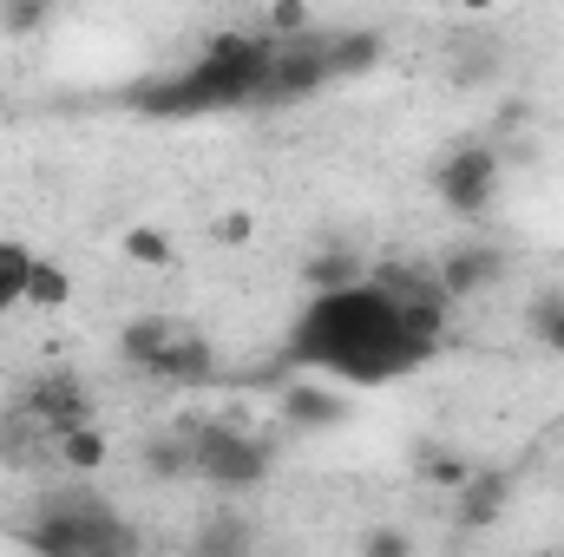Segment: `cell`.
Masks as SVG:
<instances>
[{
	"mask_svg": "<svg viewBox=\"0 0 564 557\" xmlns=\"http://www.w3.org/2000/svg\"><path fill=\"white\" fill-rule=\"evenodd\" d=\"M453 7H466V13H492V7H506V0H453Z\"/></svg>",
	"mask_w": 564,
	"mask_h": 557,
	"instance_id": "484cf974",
	"label": "cell"
},
{
	"mask_svg": "<svg viewBox=\"0 0 564 557\" xmlns=\"http://www.w3.org/2000/svg\"><path fill=\"white\" fill-rule=\"evenodd\" d=\"M26 270H33V250L13 243V237H0V315L26 302Z\"/></svg>",
	"mask_w": 564,
	"mask_h": 557,
	"instance_id": "d6986e66",
	"label": "cell"
},
{
	"mask_svg": "<svg viewBox=\"0 0 564 557\" xmlns=\"http://www.w3.org/2000/svg\"><path fill=\"white\" fill-rule=\"evenodd\" d=\"M282 419L302 426V433H322V426H341V419H348V401H341L335 381L322 374V381H302V387L282 394Z\"/></svg>",
	"mask_w": 564,
	"mask_h": 557,
	"instance_id": "30bf717a",
	"label": "cell"
},
{
	"mask_svg": "<svg viewBox=\"0 0 564 557\" xmlns=\"http://www.w3.org/2000/svg\"><path fill=\"white\" fill-rule=\"evenodd\" d=\"M381 59H388V40L375 26H348V33L328 40V86L335 79H368Z\"/></svg>",
	"mask_w": 564,
	"mask_h": 557,
	"instance_id": "8fae6325",
	"label": "cell"
},
{
	"mask_svg": "<svg viewBox=\"0 0 564 557\" xmlns=\"http://www.w3.org/2000/svg\"><path fill=\"white\" fill-rule=\"evenodd\" d=\"M440 354V341L408 321V302L388 295L381 282H348V288H322L308 295V308L289 328V361L348 387H381V381H408Z\"/></svg>",
	"mask_w": 564,
	"mask_h": 557,
	"instance_id": "6da1fadb",
	"label": "cell"
},
{
	"mask_svg": "<svg viewBox=\"0 0 564 557\" xmlns=\"http://www.w3.org/2000/svg\"><path fill=\"white\" fill-rule=\"evenodd\" d=\"M506 505H512V479L492 472V466H473L466 485H459V525L466 532H486V525L506 518Z\"/></svg>",
	"mask_w": 564,
	"mask_h": 557,
	"instance_id": "9c48e42d",
	"label": "cell"
},
{
	"mask_svg": "<svg viewBox=\"0 0 564 557\" xmlns=\"http://www.w3.org/2000/svg\"><path fill=\"white\" fill-rule=\"evenodd\" d=\"M171 335H177V321H171V315H132V321L119 328V354L144 374V368H151V354H158Z\"/></svg>",
	"mask_w": 564,
	"mask_h": 557,
	"instance_id": "5bb4252c",
	"label": "cell"
},
{
	"mask_svg": "<svg viewBox=\"0 0 564 557\" xmlns=\"http://www.w3.org/2000/svg\"><path fill=\"white\" fill-rule=\"evenodd\" d=\"M191 439H197V472H204L210 485L250 492V485L270 479V446H263V439H250V433H237V426H197Z\"/></svg>",
	"mask_w": 564,
	"mask_h": 557,
	"instance_id": "5b68a950",
	"label": "cell"
},
{
	"mask_svg": "<svg viewBox=\"0 0 564 557\" xmlns=\"http://www.w3.org/2000/svg\"><path fill=\"white\" fill-rule=\"evenodd\" d=\"M33 551L53 557H119L139 551V532L106 512V499H46V512L20 532Z\"/></svg>",
	"mask_w": 564,
	"mask_h": 557,
	"instance_id": "3957f363",
	"label": "cell"
},
{
	"mask_svg": "<svg viewBox=\"0 0 564 557\" xmlns=\"http://www.w3.org/2000/svg\"><path fill=\"white\" fill-rule=\"evenodd\" d=\"M433 276H440V295H446V302H466V295H479L486 282H499V256H492L486 243H473V250H453Z\"/></svg>",
	"mask_w": 564,
	"mask_h": 557,
	"instance_id": "7c38bea8",
	"label": "cell"
},
{
	"mask_svg": "<svg viewBox=\"0 0 564 557\" xmlns=\"http://www.w3.org/2000/svg\"><path fill=\"white\" fill-rule=\"evenodd\" d=\"M361 551H368V557H408V551H414V538L381 525V532H368V538H361Z\"/></svg>",
	"mask_w": 564,
	"mask_h": 557,
	"instance_id": "d4e9b609",
	"label": "cell"
},
{
	"mask_svg": "<svg viewBox=\"0 0 564 557\" xmlns=\"http://www.w3.org/2000/svg\"><path fill=\"white\" fill-rule=\"evenodd\" d=\"M276 59V33H210L204 59L164 79H144L126 92V106L144 119H204V112H250L257 86Z\"/></svg>",
	"mask_w": 564,
	"mask_h": 557,
	"instance_id": "7a4b0ae2",
	"label": "cell"
},
{
	"mask_svg": "<svg viewBox=\"0 0 564 557\" xmlns=\"http://www.w3.org/2000/svg\"><path fill=\"white\" fill-rule=\"evenodd\" d=\"M151 381H171V387H204L210 374H217V348L204 341V335H171L158 354H151V368H144Z\"/></svg>",
	"mask_w": 564,
	"mask_h": 557,
	"instance_id": "ba28073f",
	"label": "cell"
},
{
	"mask_svg": "<svg viewBox=\"0 0 564 557\" xmlns=\"http://www.w3.org/2000/svg\"><path fill=\"white\" fill-rule=\"evenodd\" d=\"M308 20H315L308 0H270V33H276V40H302Z\"/></svg>",
	"mask_w": 564,
	"mask_h": 557,
	"instance_id": "603a6c76",
	"label": "cell"
},
{
	"mask_svg": "<svg viewBox=\"0 0 564 557\" xmlns=\"http://www.w3.org/2000/svg\"><path fill=\"white\" fill-rule=\"evenodd\" d=\"M144 472L151 479H184V472H197V439L184 433V439H151L144 446Z\"/></svg>",
	"mask_w": 564,
	"mask_h": 557,
	"instance_id": "ac0fdd59",
	"label": "cell"
},
{
	"mask_svg": "<svg viewBox=\"0 0 564 557\" xmlns=\"http://www.w3.org/2000/svg\"><path fill=\"white\" fill-rule=\"evenodd\" d=\"M46 20H53V0H0V33H13V40L40 33Z\"/></svg>",
	"mask_w": 564,
	"mask_h": 557,
	"instance_id": "44dd1931",
	"label": "cell"
},
{
	"mask_svg": "<svg viewBox=\"0 0 564 557\" xmlns=\"http://www.w3.org/2000/svg\"><path fill=\"white\" fill-rule=\"evenodd\" d=\"M210 237L230 243V250H243V243H257V217H250V210H224V217L210 223Z\"/></svg>",
	"mask_w": 564,
	"mask_h": 557,
	"instance_id": "cb8c5ba5",
	"label": "cell"
},
{
	"mask_svg": "<svg viewBox=\"0 0 564 557\" xmlns=\"http://www.w3.org/2000/svg\"><path fill=\"white\" fill-rule=\"evenodd\" d=\"M525 321H532L539 348H545V354H558V361H564V295H558V288H552V295H539V302L525 308Z\"/></svg>",
	"mask_w": 564,
	"mask_h": 557,
	"instance_id": "ffe728a7",
	"label": "cell"
},
{
	"mask_svg": "<svg viewBox=\"0 0 564 557\" xmlns=\"http://www.w3.org/2000/svg\"><path fill=\"white\" fill-rule=\"evenodd\" d=\"M368 276V263L348 250V243H328V250H315L308 263H302V288L308 295H322V288H348V282Z\"/></svg>",
	"mask_w": 564,
	"mask_h": 557,
	"instance_id": "4fadbf2b",
	"label": "cell"
},
{
	"mask_svg": "<svg viewBox=\"0 0 564 557\" xmlns=\"http://www.w3.org/2000/svg\"><path fill=\"white\" fill-rule=\"evenodd\" d=\"M499 177H506V157H499V144H486V139L453 144V151L440 157V171H433L440 204H446L453 217H486L492 197H499Z\"/></svg>",
	"mask_w": 564,
	"mask_h": 557,
	"instance_id": "277c9868",
	"label": "cell"
},
{
	"mask_svg": "<svg viewBox=\"0 0 564 557\" xmlns=\"http://www.w3.org/2000/svg\"><path fill=\"white\" fill-rule=\"evenodd\" d=\"M59 459H66L73 472H99V466L112 459V439H106L93 419H79V426H66V433H59Z\"/></svg>",
	"mask_w": 564,
	"mask_h": 557,
	"instance_id": "2e32d148",
	"label": "cell"
},
{
	"mask_svg": "<svg viewBox=\"0 0 564 557\" xmlns=\"http://www.w3.org/2000/svg\"><path fill=\"white\" fill-rule=\"evenodd\" d=\"M328 86V40H276V59H270V73H263V86H257V106L270 112V106H302V99H315Z\"/></svg>",
	"mask_w": 564,
	"mask_h": 557,
	"instance_id": "8992f818",
	"label": "cell"
},
{
	"mask_svg": "<svg viewBox=\"0 0 564 557\" xmlns=\"http://www.w3.org/2000/svg\"><path fill=\"white\" fill-rule=\"evenodd\" d=\"M20 407L40 419L53 439H59L66 426H79V419H93V401H86V381H79V374H46V381H33V387L20 394Z\"/></svg>",
	"mask_w": 564,
	"mask_h": 557,
	"instance_id": "52a82bcc",
	"label": "cell"
},
{
	"mask_svg": "<svg viewBox=\"0 0 564 557\" xmlns=\"http://www.w3.org/2000/svg\"><path fill=\"white\" fill-rule=\"evenodd\" d=\"M119 250H126V263H139V270H171V263H177V243H171L158 223H126Z\"/></svg>",
	"mask_w": 564,
	"mask_h": 557,
	"instance_id": "e0dca14e",
	"label": "cell"
},
{
	"mask_svg": "<svg viewBox=\"0 0 564 557\" xmlns=\"http://www.w3.org/2000/svg\"><path fill=\"white\" fill-rule=\"evenodd\" d=\"M466 472H473V466H466L459 452H446V446L421 459V479H426V485H440V492H459V485H466Z\"/></svg>",
	"mask_w": 564,
	"mask_h": 557,
	"instance_id": "7402d4cb",
	"label": "cell"
},
{
	"mask_svg": "<svg viewBox=\"0 0 564 557\" xmlns=\"http://www.w3.org/2000/svg\"><path fill=\"white\" fill-rule=\"evenodd\" d=\"M73 302V270L66 263H53V256H33V270H26V308H66Z\"/></svg>",
	"mask_w": 564,
	"mask_h": 557,
	"instance_id": "9a60e30c",
	"label": "cell"
}]
</instances>
